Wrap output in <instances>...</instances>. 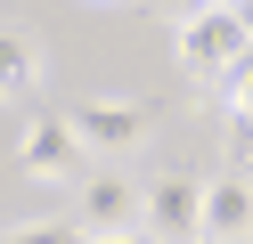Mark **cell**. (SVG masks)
I'll return each mask as SVG.
<instances>
[{"label":"cell","mask_w":253,"mask_h":244,"mask_svg":"<svg viewBox=\"0 0 253 244\" xmlns=\"http://www.w3.org/2000/svg\"><path fill=\"white\" fill-rule=\"evenodd\" d=\"M90 244H147L139 228H115V236H90Z\"/></svg>","instance_id":"obj_11"},{"label":"cell","mask_w":253,"mask_h":244,"mask_svg":"<svg viewBox=\"0 0 253 244\" xmlns=\"http://www.w3.org/2000/svg\"><path fill=\"white\" fill-rule=\"evenodd\" d=\"M245 49H253V33H245V16H237V0H212V8L180 16V57H188V73L212 81L220 65H237Z\"/></svg>","instance_id":"obj_2"},{"label":"cell","mask_w":253,"mask_h":244,"mask_svg":"<svg viewBox=\"0 0 253 244\" xmlns=\"http://www.w3.org/2000/svg\"><path fill=\"white\" fill-rule=\"evenodd\" d=\"M147 244H155V236H147Z\"/></svg>","instance_id":"obj_14"},{"label":"cell","mask_w":253,"mask_h":244,"mask_svg":"<svg viewBox=\"0 0 253 244\" xmlns=\"http://www.w3.org/2000/svg\"><path fill=\"white\" fill-rule=\"evenodd\" d=\"M229 163H237V171H253V106L229 114Z\"/></svg>","instance_id":"obj_10"},{"label":"cell","mask_w":253,"mask_h":244,"mask_svg":"<svg viewBox=\"0 0 253 244\" xmlns=\"http://www.w3.org/2000/svg\"><path fill=\"white\" fill-rule=\"evenodd\" d=\"M41 81V41L25 25H0V98H25Z\"/></svg>","instance_id":"obj_7"},{"label":"cell","mask_w":253,"mask_h":244,"mask_svg":"<svg viewBox=\"0 0 253 244\" xmlns=\"http://www.w3.org/2000/svg\"><path fill=\"white\" fill-rule=\"evenodd\" d=\"M17 171L41 179V187H82L90 179V146H82V130H74V114H33V122H25Z\"/></svg>","instance_id":"obj_1"},{"label":"cell","mask_w":253,"mask_h":244,"mask_svg":"<svg viewBox=\"0 0 253 244\" xmlns=\"http://www.w3.org/2000/svg\"><path fill=\"white\" fill-rule=\"evenodd\" d=\"M82 228L90 236H115V228H147V187L123 171H98L82 179Z\"/></svg>","instance_id":"obj_4"},{"label":"cell","mask_w":253,"mask_h":244,"mask_svg":"<svg viewBox=\"0 0 253 244\" xmlns=\"http://www.w3.org/2000/svg\"><path fill=\"white\" fill-rule=\"evenodd\" d=\"M204 236H220V244H253V171H220V179H204Z\"/></svg>","instance_id":"obj_6"},{"label":"cell","mask_w":253,"mask_h":244,"mask_svg":"<svg viewBox=\"0 0 253 244\" xmlns=\"http://www.w3.org/2000/svg\"><path fill=\"white\" fill-rule=\"evenodd\" d=\"M74 130H82L90 155H131V146L147 139V114H139L131 98H90V106H74Z\"/></svg>","instance_id":"obj_5"},{"label":"cell","mask_w":253,"mask_h":244,"mask_svg":"<svg viewBox=\"0 0 253 244\" xmlns=\"http://www.w3.org/2000/svg\"><path fill=\"white\" fill-rule=\"evenodd\" d=\"M0 244H90L82 220H33V228H0Z\"/></svg>","instance_id":"obj_9"},{"label":"cell","mask_w":253,"mask_h":244,"mask_svg":"<svg viewBox=\"0 0 253 244\" xmlns=\"http://www.w3.org/2000/svg\"><path fill=\"white\" fill-rule=\"evenodd\" d=\"M212 98H220L229 114H245V106H253V49H245L237 65H220V73H212Z\"/></svg>","instance_id":"obj_8"},{"label":"cell","mask_w":253,"mask_h":244,"mask_svg":"<svg viewBox=\"0 0 253 244\" xmlns=\"http://www.w3.org/2000/svg\"><path fill=\"white\" fill-rule=\"evenodd\" d=\"M147 236L155 244L204 236V179H147Z\"/></svg>","instance_id":"obj_3"},{"label":"cell","mask_w":253,"mask_h":244,"mask_svg":"<svg viewBox=\"0 0 253 244\" xmlns=\"http://www.w3.org/2000/svg\"><path fill=\"white\" fill-rule=\"evenodd\" d=\"M196 244H220V236H196Z\"/></svg>","instance_id":"obj_13"},{"label":"cell","mask_w":253,"mask_h":244,"mask_svg":"<svg viewBox=\"0 0 253 244\" xmlns=\"http://www.w3.org/2000/svg\"><path fill=\"white\" fill-rule=\"evenodd\" d=\"M237 16H245V33H253V0H237Z\"/></svg>","instance_id":"obj_12"}]
</instances>
